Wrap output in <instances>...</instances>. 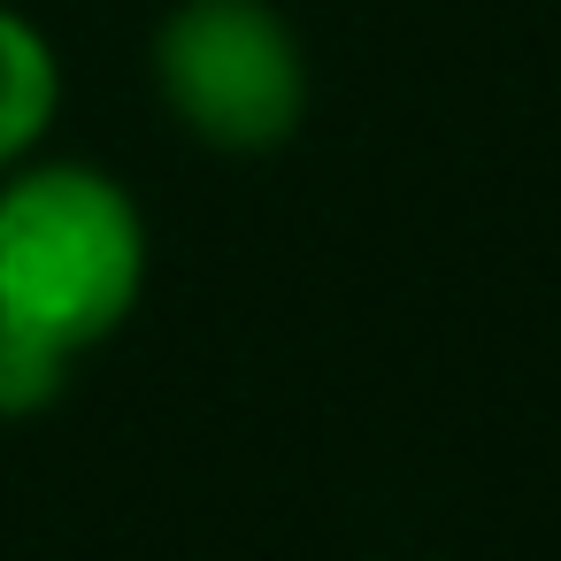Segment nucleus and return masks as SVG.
<instances>
[{
  "label": "nucleus",
  "instance_id": "f03ea898",
  "mask_svg": "<svg viewBox=\"0 0 561 561\" xmlns=\"http://www.w3.org/2000/svg\"><path fill=\"white\" fill-rule=\"evenodd\" d=\"M154 93L216 154H277L308 124L316 70L277 0H170L154 24Z\"/></svg>",
  "mask_w": 561,
  "mask_h": 561
},
{
  "label": "nucleus",
  "instance_id": "20e7f679",
  "mask_svg": "<svg viewBox=\"0 0 561 561\" xmlns=\"http://www.w3.org/2000/svg\"><path fill=\"white\" fill-rule=\"evenodd\" d=\"M70 369H78L70 346H55V339H39V331H24V323L0 316V423H9V415L16 423L24 415H47L62 400Z\"/></svg>",
  "mask_w": 561,
  "mask_h": 561
},
{
  "label": "nucleus",
  "instance_id": "f257e3e1",
  "mask_svg": "<svg viewBox=\"0 0 561 561\" xmlns=\"http://www.w3.org/2000/svg\"><path fill=\"white\" fill-rule=\"evenodd\" d=\"M147 208L101 162L32 154L0 170V316L70 346H108L147 300Z\"/></svg>",
  "mask_w": 561,
  "mask_h": 561
},
{
  "label": "nucleus",
  "instance_id": "7ed1b4c3",
  "mask_svg": "<svg viewBox=\"0 0 561 561\" xmlns=\"http://www.w3.org/2000/svg\"><path fill=\"white\" fill-rule=\"evenodd\" d=\"M55 116H62V55L24 9L0 0V170L32 162Z\"/></svg>",
  "mask_w": 561,
  "mask_h": 561
}]
</instances>
